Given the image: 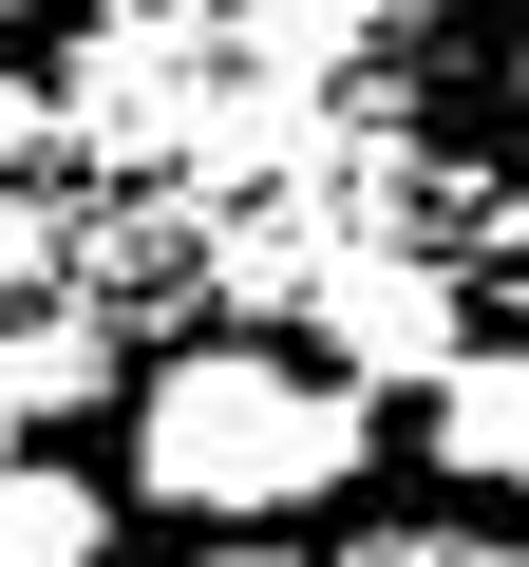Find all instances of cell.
Here are the masks:
<instances>
[{
	"instance_id": "3957f363",
	"label": "cell",
	"mask_w": 529,
	"mask_h": 567,
	"mask_svg": "<svg viewBox=\"0 0 529 567\" xmlns=\"http://www.w3.org/2000/svg\"><path fill=\"white\" fill-rule=\"evenodd\" d=\"M76 133L95 152H170L189 133V20H170V0H133V20L76 39Z\"/></svg>"
},
{
	"instance_id": "8fae6325",
	"label": "cell",
	"mask_w": 529,
	"mask_h": 567,
	"mask_svg": "<svg viewBox=\"0 0 529 567\" xmlns=\"http://www.w3.org/2000/svg\"><path fill=\"white\" fill-rule=\"evenodd\" d=\"M0 473H20V416H0Z\"/></svg>"
},
{
	"instance_id": "30bf717a",
	"label": "cell",
	"mask_w": 529,
	"mask_h": 567,
	"mask_svg": "<svg viewBox=\"0 0 529 567\" xmlns=\"http://www.w3.org/2000/svg\"><path fill=\"white\" fill-rule=\"evenodd\" d=\"M39 133H58V95H39V76H0V189L39 171Z\"/></svg>"
},
{
	"instance_id": "7a4b0ae2",
	"label": "cell",
	"mask_w": 529,
	"mask_h": 567,
	"mask_svg": "<svg viewBox=\"0 0 529 567\" xmlns=\"http://www.w3.org/2000/svg\"><path fill=\"white\" fill-rule=\"evenodd\" d=\"M322 341H341V379H360V398H378V379H454V360H473L435 265H322Z\"/></svg>"
},
{
	"instance_id": "4fadbf2b",
	"label": "cell",
	"mask_w": 529,
	"mask_h": 567,
	"mask_svg": "<svg viewBox=\"0 0 529 567\" xmlns=\"http://www.w3.org/2000/svg\"><path fill=\"white\" fill-rule=\"evenodd\" d=\"M510 76H529V39H510Z\"/></svg>"
},
{
	"instance_id": "5bb4252c",
	"label": "cell",
	"mask_w": 529,
	"mask_h": 567,
	"mask_svg": "<svg viewBox=\"0 0 529 567\" xmlns=\"http://www.w3.org/2000/svg\"><path fill=\"white\" fill-rule=\"evenodd\" d=\"M510 511H529V492H510Z\"/></svg>"
},
{
	"instance_id": "277c9868",
	"label": "cell",
	"mask_w": 529,
	"mask_h": 567,
	"mask_svg": "<svg viewBox=\"0 0 529 567\" xmlns=\"http://www.w3.org/2000/svg\"><path fill=\"white\" fill-rule=\"evenodd\" d=\"M435 473L454 492H529V341H491V360L435 379Z\"/></svg>"
},
{
	"instance_id": "8992f818",
	"label": "cell",
	"mask_w": 529,
	"mask_h": 567,
	"mask_svg": "<svg viewBox=\"0 0 529 567\" xmlns=\"http://www.w3.org/2000/svg\"><path fill=\"white\" fill-rule=\"evenodd\" d=\"M0 567H114V492L58 473V454H20L0 473Z\"/></svg>"
},
{
	"instance_id": "9c48e42d",
	"label": "cell",
	"mask_w": 529,
	"mask_h": 567,
	"mask_svg": "<svg viewBox=\"0 0 529 567\" xmlns=\"http://www.w3.org/2000/svg\"><path fill=\"white\" fill-rule=\"evenodd\" d=\"M58 265H76V227H58L39 189H0V303L39 322V303H58Z\"/></svg>"
},
{
	"instance_id": "6da1fadb",
	"label": "cell",
	"mask_w": 529,
	"mask_h": 567,
	"mask_svg": "<svg viewBox=\"0 0 529 567\" xmlns=\"http://www.w3.org/2000/svg\"><path fill=\"white\" fill-rule=\"evenodd\" d=\"M378 473V398L284 360V341H170L133 398V511L208 529V548H284L341 529V492Z\"/></svg>"
},
{
	"instance_id": "52a82bcc",
	"label": "cell",
	"mask_w": 529,
	"mask_h": 567,
	"mask_svg": "<svg viewBox=\"0 0 529 567\" xmlns=\"http://www.w3.org/2000/svg\"><path fill=\"white\" fill-rule=\"evenodd\" d=\"M189 567H529V529H284V548H189Z\"/></svg>"
},
{
	"instance_id": "ba28073f",
	"label": "cell",
	"mask_w": 529,
	"mask_h": 567,
	"mask_svg": "<svg viewBox=\"0 0 529 567\" xmlns=\"http://www.w3.org/2000/svg\"><path fill=\"white\" fill-rule=\"evenodd\" d=\"M246 20V58H284V76H341L360 39H378V0H227Z\"/></svg>"
},
{
	"instance_id": "5b68a950",
	"label": "cell",
	"mask_w": 529,
	"mask_h": 567,
	"mask_svg": "<svg viewBox=\"0 0 529 567\" xmlns=\"http://www.w3.org/2000/svg\"><path fill=\"white\" fill-rule=\"evenodd\" d=\"M95 398H114V322H95V303L0 322V416H20V435H39V416H95Z\"/></svg>"
},
{
	"instance_id": "7c38bea8",
	"label": "cell",
	"mask_w": 529,
	"mask_h": 567,
	"mask_svg": "<svg viewBox=\"0 0 529 567\" xmlns=\"http://www.w3.org/2000/svg\"><path fill=\"white\" fill-rule=\"evenodd\" d=\"M0 20H39V0H0Z\"/></svg>"
}]
</instances>
